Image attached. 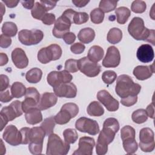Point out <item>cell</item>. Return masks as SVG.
<instances>
[{
	"mask_svg": "<svg viewBox=\"0 0 155 155\" xmlns=\"http://www.w3.org/2000/svg\"><path fill=\"white\" fill-rule=\"evenodd\" d=\"M71 24L70 21L63 16H61L54 22V25L52 30L53 36L58 38H62L66 33L70 32Z\"/></svg>",
	"mask_w": 155,
	"mask_h": 155,
	"instance_id": "cell-18",
	"label": "cell"
},
{
	"mask_svg": "<svg viewBox=\"0 0 155 155\" xmlns=\"http://www.w3.org/2000/svg\"><path fill=\"white\" fill-rule=\"evenodd\" d=\"M135 130L130 125H126L121 128L120 137L122 140L131 138L135 139Z\"/></svg>",
	"mask_w": 155,
	"mask_h": 155,
	"instance_id": "cell-41",
	"label": "cell"
},
{
	"mask_svg": "<svg viewBox=\"0 0 155 155\" xmlns=\"http://www.w3.org/2000/svg\"><path fill=\"white\" fill-rule=\"evenodd\" d=\"M13 98L12 94L10 93L8 90L0 92V101L2 102L6 103L10 101Z\"/></svg>",
	"mask_w": 155,
	"mask_h": 155,
	"instance_id": "cell-53",
	"label": "cell"
},
{
	"mask_svg": "<svg viewBox=\"0 0 155 155\" xmlns=\"http://www.w3.org/2000/svg\"><path fill=\"white\" fill-rule=\"evenodd\" d=\"M117 74L111 70L105 71L102 75V79L103 82L108 85L111 84L116 79Z\"/></svg>",
	"mask_w": 155,
	"mask_h": 155,
	"instance_id": "cell-43",
	"label": "cell"
},
{
	"mask_svg": "<svg viewBox=\"0 0 155 155\" xmlns=\"http://www.w3.org/2000/svg\"><path fill=\"white\" fill-rule=\"evenodd\" d=\"M120 61V55L119 50L114 46L108 48L106 55L102 61V65L107 68H115Z\"/></svg>",
	"mask_w": 155,
	"mask_h": 155,
	"instance_id": "cell-14",
	"label": "cell"
},
{
	"mask_svg": "<svg viewBox=\"0 0 155 155\" xmlns=\"http://www.w3.org/2000/svg\"><path fill=\"white\" fill-rule=\"evenodd\" d=\"M95 37V32L93 29L90 27L81 29L78 35V39L83 44H89L92 42Z\"/></svg>",
	"mask_w": 155,
	"mask_h": 155,
	"instance_id": "cell-25",
	"label": "cell"
},
{
	"mask_svg": "<svg viewBox=\"0 0 155 155\" xmlns=\"http://www.w3.org/2000/svg\"><path fill=\"white\" fill-rule=\"evenodd\" d=\"M117 16V22L120 24H124L128 19L131 12L129 8L125 7H120L115 10Z\"/></svg>",
	"mask_w": 155,
	"mask_h": 155,
	"instance_id": "cell-29",
	"label": "cell"
},
{
	"mask_svg": "<svg viewBox=\"0 0 155 155\" xmlns=\"http://www.w3.org/2000/svg\"><path fill=\"white\" fill-rule=\"evenodd\" d=\"M18 31L16 25L12 22H5L2 26V34L8 37L15 36Z\"/></svg>",
	"mask_w": 155,
	"mask_h": 155,
	"instance_id": "cell-32",
	"label": "cell"
},
{
	"mask_svg": "<svg viewBox=\"0 0 155 155\" xmlns=\"http://www.w3.org/2000/svg\"><path fill=\"white\" fill-rule=\"evenodd\" d=\"M61 47L56 44L42 48L38 53V60L42 64H47L51 61L59 59L62 55Z\"/></svg>",
	"mask_w": 155,
	"mask_h": 155,
	"instance_id": "cell-6",
	"label": "cell"
},
{
	"mask_svg": "<svg viewBox=\"0 0 155 155\" xmlns=\"http://www.w3.org/2000/svg\"><path fill=\"white\" fill-rule=\"evenodd\" d=\"M72 79L71 74L66 70L51 71L47 78L48 84L53 87H56L61 84L69 83Z\"/></svg>",
	"mask_w": 155,
	"mask_h": 155,
	"instance_id": "cell-11",
	"label": "cell"
},
{
	"mask_svg": "<svg viewBox=\"0 0 155 155\" xmlns=\"http://www.w3.org/2000/svg\"><path fill=\"white\" fill-rule=\"evenodd\" d=\"M2 137L6 142L12 146H17L22 143L21 131L13 125H10L5 128Z\"/></svg>",
	"mask_w": 155,
	"mask_h": 155,
	"instance_id": "cell-13",
	"label": "cell"
},
{
	"mask_svg": "<svg viewBox=\"0 0 155 155\" xmlns=\"http://www.w3.org/2000/svg\"><path fill=\"white\" fill-rule=\"evenodd\" d=\"M45 135V131L41 127H33L30 128L29 132V143H43Z\"/></svg>",
	"mask_w": 155,
	"mask_h": 155,
	"instance_id": "cell-24",
	"label": "cell"
},
{
	"mask_svg": "<svg viewBox=\"0 0 155 155\" xmlns=\"http://www.w3.org/2000/svg\"><path fill=\"white\" fill-rule=\"evenodd\" d=\"M57 101V96L55 94L45 92L42 94L37 107L41 110H45L53 107Z\"/></svg>",
	"mask_w": 155,
	"mask_h": 155,
	"instance_id": "cell-21",
	"label": "cell"
},
{
	"mask_svg": "<svg viewBox=\"0 0 155 155\" xmlns=\"http://www.w3.org/2000/svg\"><path fill=\"white\" fill-rule=\"evenodd\" d=\"M42 76V71L39 68H33L28 70L25 74L26 80L30 82L33 84H36L39 82Z\"/></svg>",
	"mask_w": 155,
	"mask_h": 155,
	"instance_id": "cell-27",
	"label": "cell"
},
{
	"mask_svg": "<svg viewBox=\"0 0 155 155\" xmlns=\"http://www.w3.org/2000/svg\"><path fill=\"white\" fill-rule=\"evenodd\" d=\"M56 122L53 116H50L44 119L41 125V127L44 130L46 136L52 134L55 126Z\"/></svg>",
	"mask_w": 155,
	"mask_h": 155,
	"instance_id": "cell-35",
	"label": "cell"
},
{
	"mask_svg": "<svg viewBox=\"0 0 155 155\" xmlns=\"http://www.w3.org/2000/svg\"><path fill=\"white\" fill-rule=\"evenodd\" d=\"M27 122L30 125H35L42 120V115L38 107H34L28 110L25 114Z\"/></svg>",
	"mask_w": 155,
	"mask_h": 155,
	"instance_id": "cell-23",
	"label": "cell"
},
{
	"mask_svg": "<svg viewBox=\"0 0 155 155\" xmlns=\"http://www.w3.org/2000/svg\"><path fill=\"white\" fill-rule=\"evenodd\" d=\"M39 2L45 7L47 12L53 9L56 6L57 3L56 1H40Z\"/></svg>",
	"mask_w": 155,
	"mask_h": 155,
	"instance_id": "cell-56",
	"label": "cell"
},
{
	"mask_svg": "<svg viewBox=\"0 0 155 155\" xmlns=\"http://www.w3.org/2000/svg\"><path fill=\"white\" fill-rule=\"evenodd\" d=\"M25 97L22 102V108L24 113L30 108L37 107L40 101V94L36 88L28 87L26 90Z\"/></svg>",
	"mask_w": 155,
	"mask_h": 155,
	"instance_id": "cell-12",
	"label": "cell"
},
{
	"mask_svg": "<svg viewBox=\"0 0 155 155\" xmlns=\"http://www.w3.org/2000/svg\"><path fill=\"white\" fill-rule=\"evenodd\" d=\"M87 112L91 116H101L104 113V109L99 102H91L87 108Z\"/></svg>",
	"mask_w": 155,
	"mask_h": 155,
	"instance_id": "cell-28",
	"label": "cell"
},
{
	"mask_svg": "<svg viewBox=\"0 0 155 155\" xmlns=\"http://www.w3.org/2000/svg\"><path fill=\"white\" fill-rule=\"evenodd\" d=\"M117 1H110V0H102L99 2V9H101L104 13H108L111 11L115 10L117 6Z\"/></svg>",
	"mask_w": 155,
	"mask_h": 155,
	"instance_id": "cell-39",
	"label": "cell"
},
{
	"mask_svg": "<svg viewBox=\"0 0 155 155\" xmlns=\"http://www.w3.org/2000/svg\"><path fill=\"white\" fill-rule=\"evenodd\" d=\"M104 51L99 45H93L88 50L87 57L92 62L97 63L100 61L104 56Z\"/></svg>",
	"mask_w": 155,
	"mask_h": 155,
	"instance_id": "cell-26",
	"label": "cell"
},
{
	"mask_svg": "<svg viewBox=\"0 0 155 155\" xmlns=\"http://www.w3.org/2000/svg\"><path fill=\"white\" fill-rule=\"evenodd\" d=\"M117 132V131L114 128L103 125L102 130L99 133L96 145L97 154L104 155L107 153L108 145L113 142Z\"/></svg>",
	"mask_w": 155,
	"mask_h": 155,
	"instance_id": "cell-3",
	"label": "cell"
},
{
	"mask_svg": "<svg viewBox=\"0 0 155 155\" xmlns=\"http://www.w3.org/2000/svg\"><path fill=\"white\" fill-rule=\"evenodd\" d=\"M90 1H82V0H73L72 2L76 7H85Z\"/></svg>",
	"mask_w": 155,
	"mask_h": 155,
	"instance_id": "cell-60",
	"label": "cell"
},
{
	"mask_svg": "<svg viewBox=\"0 0 155 155\" xmlns=\"http://www.w3.org/2000/svg\"><path fill=\"white\" fill-rule=\"evenodd\" d=\"M62 39L67 44H71L76 40V35L72 32H68L63 36Z\"/></svg>",
	"mask_w": 155,
	"mask_h": 155,
	"instance_id": "cell-55",
	"label": "cell"
},
{
	"mask_svg": "<svg viewBox=\"0 0 155 155\" xmlns=\"http://www.w3.org/2000/svg\"><path fill=\"white\" fill-rule=\"evenodd\" d=\"M26 88L25 85L19 82H14L11 86V94L13 97L20 98L24 96L26 93Z\"/></svg>",
	"mask_w": 155,
	"mask_h": 155,
	"instance_id": "cell-31",
	"label": "cell"
},
{
	"mask_svg": "<svg viewBox=\"0 0 155 155\" xmlns=\"http://www.w3.org/2000/svg\"><path fill=\"white\" fill-rule=\"evenodd\" d=\"M47 12V11L46 8L42 4L40 3V2H36L31 11L33 18L38 20H41Z\"/></svg>",
	"mask_w": 155,
	"mask_h": 155,
	"instance_id": "cell-34",
	"label": "cell"
},
{
	"mask_svg": "<svg viewBox=\"0 0 155 155\" xmlns=\"http://www.w3.org/2000/svg\"><path fill=\"white\" fill-rule=\"evenodd\" d=\"M23 112L22 102L19 101H15L9 105L2 108L0 113L1 131L3 130L9 121L19 117L22 114Z\"/></svg>",
	"mask_w": 155,
	"mask_h": 155,
	"instance_id": "cell-4",
	"label": "cell"
},
{
	"mask_svg": "<svg viewBox=\"0 0 155 155\" xmlns=\"http://www.w3.org/2000/svg\"><path fill=\"white\" fill-rule=\"evenodd\" d=\"M128 31L136 40H142L155 45L154 30L146 28L144 25V21L141 18H133L128 26Z\"/></svg>",
	"mask_w": 155,
	"mask_h": 155,
	"instance_id": "cell-1",
	"label": "cell"
},
{
	"mask_svg": "<svg viewBox=\"0 0 155 155\" xmlns=\"http://www.w3.org/2000/svg\"><path fill=\"white\" fill-rule=\"evenodd\" d=\"M8 57L7 56L6 54L3 53H1L0 54V65L1 66H3L5 64H7V63L8 62Z\"/></svg>",
	"mask_w": 155,
	"mask_h": 155,
	"instance_id": "cell-61",
	"label": "cell"
},
{
	"mask_svg": "<svg viewBox=\"0 0 155 155\" xmlns=\"http://www.w3.org/2000/svg\"><path fill=\"white\" fill-rule=\"evenodd\" d=\"M123 147L125 152L128 154H132L136 152L138 148V145L134 138L125 139L122 140Z\"/></svg>",
	"mask_w": 155,
	"mask_h": 155,
	"instance_id": "cell-36",
	"label": "cell"
},
{
	"mask_svg": "<svg viewBox=\"0 0 155 155\" xmlns=\"http://www.w3.org/2000/svg\"><path fill=\"white\" fill-rule=\"evenodd\" d=\"M12 44V39L10 37L6 36L3 34L0 36V46L2 48H7Z\"/></svg>",
	"mask_w": 155,
	"mask_h": 155,
	"instance_id": "cell-54",
	"label": "cell"
},
{
	"mask_svg": "<svg viewBox=\"0 0 155 155\" xmlns=\"http://www.w3.org/2000/svg\"><path fill=\"white\" fill-rule=\"evenodd\" d=\"M145 111L148 115V117H150L151 119H154V107L153 102H152L151 104H150V105H148Z\"/></svg>",
	"mask_w": 155,
	"mask_h": 155,
	"instance_id": "cell-57",
	"label": "cell"
},
{
	"mask_svg": "<svg viewBox=\"0 0 155 155\" xmlns=\"http://www.w3.org/2000/svg\"><path fill=\"white\" fill-rule=\"evenodd\" d=\"M64 140L68 144L74 143L78 138V134L76 131L73 128H67L63 131Z\"/></svg>",
	"mask_w": 155,
	"mask_h": 155,
	"instance_id": "cell-38",
	"label": "cell"
},
{
	"mask_svg": "<svg viewBox=\"0 0 155 155\" xmlns=\"http://www.w3.org/2000/svg\"><path fill=\"white\" fill-rule=\"evenodd\" d=\"M42 22L45 25H51L56 21L55 15L53 13H47L42 18Z\"/></svg>",
	"mask_w": 155,
	"mask_h": 155,
	"instance_id": "cell-50",
	"label": "cell"
},
{
	"mask_svg": "<svg viewBox=\"0 0 155 155\" xmlns=\"http://www.w3.org/2000/svg\"><path fill=\"white\" fill-rule=\"evenodd\" d=\"M78 69L88 77L97 76L101 71V65L91 61L88 57H83L78 61Z\"/></svg>",
	"mask_w": 155,
	"mask_h": 155,
	"instance_id": "cell-10",
	"label": "cell"
},
{
	"mask_svg": "<svg viewBox=\"0 0 155 155\" xmlns=\"http://www.w3.org/2000/svg\"><path fill=\"white\" fill-rule=\"evenodd\" d=\"M154 73V64L150 66L138 65L133 70L134 76L140 81H143L150 78Z\"/></svg>",
	"mask_w": 155,
	"mask_h": 155,
	"instance_id": "cell-22",
	"label": "cell"
},
{
	"mask_svg": "<svg viewBox=\"0 0 155 155\" xmlns=\"http://www.w3.org/2000/svg\"><path fill=\"white\" fill-rule=\"evenodd\" d=\"M132 120L134 122L140 124L147 120L148 115L144 109H138L134 111L131 115Z\"/></svg>",
	"mask_w": 155,
	"mask_h": 155,
	"instance_id": "cell-37",
	"label": "cell"
},
{
	"mask_svg": "<svg viewBox=\"0 0 155 155\" xmlns=\"http://www.w3.org/2000/svg\"><path fill=\"white\" fill-rule=\"evenodd\" d=\"M12 59L14 65L19 69L27 67L28 59L25 51L21 48H16L12 52Z\"/></svg>",
	"mask_w": 155,
	"mask_h": 155,
	"instance_id": "cell-20",
	"label": "cell"
},
{
	"mask_svg": "<svg viewBox=\"0 0 155 155\" xmlns=\"http://www.w3.org/2000/svg\"><path fill=\"white\" fill-rule=\"evenodd\" d=\"M22 6L27 9H32L34 7L35 1H21Z\"/></svg>",
	"mask_w": 155,
	"mask_h": 155,
	"instance_id": "cell-59",
	"label": "cell"
},
{
	"mask_svg": "<svg viewBox=\"0 0 155 155\" xmlns=\"http://www.w3.org/2000/svg\"><path fill=\"white\" fill-rule=\"evenodd\" d=\"M54 118L56 124L63 125L68 123L73 117L68 111L61 108L60 111L54 116Z\"/></svg>",
	"mask_w": 155,
	"mask_h": 155,
	"instance_id": "cell-33",
	"label": "cell"
},
{
	"mask_svg": "<svg viewBox=\"0 0 155 155\" xmlns=\"http://www.w3.org/2000/svg\"><path fill=\"white\" fill-rule=\"evenodd\" d=\"M139 147L143 152H151L154 149V134L150 128H143L139 132Z\"/></svg>",
	"mask_w": 155,
	"mask_h": 155,
	"instance_id": "cell-8",
	"label": "cell"
},
{
	"mask_svg": "<svg viewBox=\"0 0 155 155\" xmlns=\"http://www.w3.org/2000/svg\"><path fill=\"white\" fill-rule=\"evenodd\" d=\"M1 142V154H4L5 153V147L4 145V143L2 140V139L0 140Z\"/></svg>",
	"mask_w": 155,
	"mask_h": 155,
	"instance_id": "cell-62",
	"label": "cell"
},
{
	"mask_svg": "<svg viewBox=\"0 0 155 155\" xmlns=\"http://www.w3.org/2000/svg\"><path fill=\"white\" fill-rule=\"evenodd\" d=\"M140 90L141 86L134 83L131 78L127 74H121L117 79L115 91L120 98L137 96Z\"/></svg>",
	"mask_w": 155,
	"mask_h": 155,
	"instance_id": "cell-2",
	"label": "cell"
},
{
	"mask_svg": "<svg viewBox=\"0 0 155 155\" xmlns=\"http://www.w3.org/2000/svg\"><path fill=\"white\" fill-rule=\"evenodd\" d=\"M44 38V33L40 30H22L18 33V39L25 45H36Z\"/></svg>",
	"mask_w": 155,
	"mask_h": 155,
	"instance_id": "cell-7",
	"label": "cell"
},
{
	"mask_svg": "<svg viewBox=\"0 0 155 155\" xmlns=\"http://www.w3.org/2000/svg\"><path fill=\"white\" fill-rule=\"evenodd\" d=\"M147 8V5L145 1L136 0L134 1L131 6V10L132 12L136 13H143Z\"/></svg>",
	"mask_w": 155,
	"mask_h": 155,
	"instance_id": "cell-42",
	"label": "cell"
},
{
	"mask_svg": "<svg viewBox=\"0 0 155 155\" xmlns=\"http://www.w3.org/2000/svg\"><path fill=\"white\" fill-rule=\"evenodd\" d=\"M78 145L79 147L73 152V155H91L95 141L91 137L83 136L79 139Z\"/></svg>",
	"mask_w": 155,
	"mask_h": 155,
	"instance_id": "cell-17",
	"label": "cell"
},
{
	"mask_svg": "<svg viewBox=\"0 0 155 155\" xmlns=\"http://www.w3.org/2000/svg\"><path fill=\"white\" fill-rule=\"evenodd\" d=\"M88 15L85 12H76L74 18L73 23L75 24L80 25L85 23L88 20Z\"/></svg>",
	"mask_w": 155,
	"mask_h": 155,
	"instance_id": "cell-44",
	"label": "cell"
},
{
	"mask_svg": "<svg viewBox=\"0 0 155 155\" xmlns=\"http://www.w3.org/2000/svg\"><path fill=\"white\" fill-rule=\"evenodd\" d=\"M54 94L59 97L74 98L77 94V88L71 82L61 84L60 85L53 87Z\"/></svg>",
	"mask_w": 155,
	"mask_h": 155,
	"instance_id": "cell-16",
	"label": "cell"
},
{
	"mask_svg": "<svg viewBox=\"0 0 155 155\" xmlns=\"http://www.w3.org/2000/svg\"><path fill=\"white\" fill-rule=\"evenodd\" d=\"M137 101V96H130L126 97L121 98V104L126 107H131L134 105Z\"/></svg>",
	"mask_w": 155,
	"mask_h": 155,
	"instance_id": "cell-48",
	"label": "cell"
},
{
	"mask_svg": "<svg viewBox=\"0 0 155 155\" xmlns=\"http://www.w3.org/2000/svg\"><path fill=\"white\" fill-rule=\"evenodd\" d=\"M136 56L138 60L143 63L151 62L154 57L153 47L150 44H142L137 49Z\"/></svg>",
	"mask_w": 155,
	"mask_h": 155,
	"instance_id": "cell-19",
	"label": "cell"
},
{
	"mask_svg": "<svg viewBox=\"0 0 155 155\" xmlns=\"http://www.w3.org/2000/svg\"><path fill=\"white\" fill-rule=\"evenodd\" d=\"M107 41L113 44L119 43L122 38V32L121 30L118 28H111L107 34Z\"/></svg>",
	"mask_w": 155,
	"mask_h": 155,
	"instance_id": "cell-30",
	"label": "cell"
},
{
	"mask_svg": "<svg viewBox=\"0 0 155 155\" xmlns=\"http://www.w3.org/2000/svg\"><path fill=\"white\" fill-rule=\"evenodd\" d=\"M7 7L9 8H13L17 6L18 4L19 3V1H15V0H2Z\"/></svg>",
	"mask_w": 155,
	"mask_h": 155,
	"instance_id": "cell-58",
	"label": "cell"
},
{
	"mask_svg": "<svg viewBox=\"0 0 155 155\" xmlns=\"http://www.w3.org/2000/svg\"><path fill=\"white\" fill-rule=\"evenodd\" d=\"M70 148V144L64 142L57 134L52 133L48 136L46 151L47 155H65Z\"/></svg>",
	"mask_w": 155,
	"mask_h": 155,
	"instance_id": "cell-5",
	"label": "cell"
},
{
	"mask_svg": "<svg viewBox=\"0 0 155 155\" xmlns=\"http://www.w3.org/2000/svg\"><path fill=\"white\" fill-rule=\"evenodd\" d=\"M91 21L94 24H101L104 19V13L99 8L93 9L90 13Z\"/></svg>",
	"mask_w": 155,
	"mask_h": 155,
	"instance_id": "cell-40",
	"label": "cell"
},
{
	"mask_svg": "<svg viewBox=\"0 0 155 155\" xmlns=\"http://www.w3.org/2000/svg\"><path fill=\"white\" fill-rule=\"evenodd\" d=\"M9 86V79L5 74L0 76V91H3L6 90Z\"/></svg>",
	"mask_w": 155,
	"mask_h": 155,
	"instance_id": "cell-52",
	"label": "cell"
},
{
	"mask_svg": "<svg viewBox=\"0 0 155 155\" xmlns=\"http://www.w3.org/2000/svg\"><path fill=\"white\" fill-rule=\"evenodd\" d=\"M30 128L24 127L20 130L22 136V143L21 144H27L29 143V132Z\"/></svg>",
	"mask_w": 155,
	"mask_h": 155,
	"instance_id": "cell-51",
	"label": "cell"
},
{
	"mask_svg": "<svg viewBox=\"0 0 155 155\" xmlns=\"http://www.w3.org/2000/svg\"><path fill=\"white\" fill-rule=\"evenodd\" d=\"M97 98L109 111H115L118 110L119 107V102L108 91L105 90H100L97 94Z\"/></svg>",
	"mask_w": 155,
	"mask_h": 155,
	"instance_id": "cell-15",
	"label": "cell"
},
{
	"mask_svg": "<svg viewBox=\"0 0 155 155\" xmlns=\"http://www.w3.org/2000/svg\"><path fill=\"white\" fill-rule=\"evenodd\" d=\"M85 47L83 44L76 42L73 44L70 47V50L74 54H81L85 50Z\"/></svg>",
	"mask_w": 155,
	"mask_h": 155,
	"instance_id": "cell-49",
	"label": "cell"
},
{
	"mask_svg": "<svg viewBox=\"0 0 155 155\" xmlns=\"http://www.w3.org/2000/svg\"><path fill=\"white\" fill-rule=\"evenodd\" d=\"M61 108L64 109L67 111H68L71 114L73 118L76 117L79 113V107L74 103H71V102L66 103L62 105Z\"/></svg>",
	"mask_w": 155,
	"mask_h": 155,
	"instance_id": "cell-46",
	"label": "cell"
},
{
	"mask_svg": "<svg viewBox=\"0 0 155 155\" xmlns=\"http://www.w3.org/2000/svg\"><path fill=\"white\" fill-rule=\"evenodd\" d=\"M76 128L82 133H86L90 135H96L99 131V126L97 121L85 117L79 118L75 123Z\"/></svg>",
	"mask_w": 155,
	"mask_h": 155,
	"instance_id": "cell-9",
	"label": "cell"
},
{
	"mask_svg": "<svg viewBox=\"0 0 155 155\" xmlns=\"http://www.w3.org/2000/svg\"><path fill=\"white\" fill-rule=\"evenodd\" d=\"M43 143H29L28 149L30 153L33 154H40L42 153Z\"/></svg>",
	"mask_w": 155,
	"mask_h": 155,
	"instance_id": "cell-47",
	"label": "cell"
},
{
	"mask_svg": "<svg viewBox=\"0 0 155 155\" xmlns=\"http://www.w3.org/2000/svg\"><path fill=\"white\" fill-rule=\"evenodd\" d=\"M65 70L69 73H76L79 70L78 67V60L69 59L65 62Z\"/></svg>",
	"mask_w": 155,
	"mask_h": 155,
	"instance_id": "cell-45",
	"label": "cell"
}]
</instances>
